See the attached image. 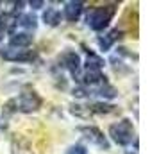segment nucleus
<instances>
[{"label": "nucleus", "mask_w": 159, "mask_h": 154, "mask_svg": "<svg viewBox=\"0 0 159 154\" xmlns=\"http://www.w3.org/2000/svg\"><path fill=\"white\" fill-rule=\"evenodd\" d=\"M115 15V6H97L91 7L86 15V23L93 30H104Z\"/></svg>", "instance_id": "f257e3e1"}, {"label": "nucleus", "mask_w": 159, "mask_h": 154, "mask_svg": "<svg viewBox=\"0 0 159 154\" xmlns=\"http://www.w3.org/2000/svg\"><path fill=\"white\" fill-rule=\"evenodd\" d=\"M109 136L113 138L115 143L118 145H129L130 142L134 140V127H132V122L123 118L120 122H115L109 127Z\"/></svg>", "instance_id": "f03ea898"}, {"label": "nucleus", "mask_w": 159, "mask_h": 154, "mask_svg": "<svg viewBox=\"0 0 159 154\" xmlns=\"http://www.w3.org/2000/svg\"><path fill=\"white\" fill-rule=\"evenodd\" d=\"M16 110L22 111V113H32V111H38L41 108V97L38 95L36 91H23L22 95L15 100Z\"/></svg>", "instance_id": "7ed1b4c3"}, {"label": "nucleus", "mask_w": 159, "mask_h": 154, "mask_svg": "<svg viewBox=\"0 0 159 154\" xmlns=\"http://www.w3.org/2000/svg\"><path fill=\"white\" fill-rule=\"evenodd\" d=\"M0 56L7 61H32L34 59V52L27 50V49H15V47H6L0 50Z\"/></svg>", "instance_id": "20e7f679"}, {"label": "nucleus", "mask_w": 159, "mask_h": 154, "mask_svg": "<svg viewBox=\"0 0 159 154\" xmlns=\"http://www.w3.org/2000/svg\"><path fill=\"white\" fill-rule=\"evenodd\" d=\"M80 133H82V134L91 142V143L98 145L100 149H107V147H109L107 140H106V136H104V133H102L98 127H93V125H84V127H80Z\"/></svg>", "instance_id": "39448f33"}, {"label": "nucleus", "mask_w": 159, "mask_h": 154, "mask_svg": "<svg viewBox=\"0 0 159 154\" xmlns=\"http://www.w3.org/2000/svg\"><path fill=\"white\" fill-rule=\"evenodd\" d=\"M63 63H65V66L70 70V73H72L73 77H77V73L80 70V58L79 56L75 52H66L65 56H63Z\"/></svg>", "instance_id": "423d86ee"}, {"label": "nucleus", "mask_w": 159, "mask_h": 154, "mask_svg": "<svg viewBox=\"0 0 159 154\" xmlns=\"http://www.w3.org/2000/svg\"><path fill=\"white\" fill-rule=\"evenodd\" d=\"M30 43H32V36L29 32H15L9 40V47L15 49H27Z\"/></svg>", "instance_id": "0eeeda50"}, {"label": "nucleus", "mask_w": 159, "mask_h": 154, "mask_svg": "<svg viewBox=\"0 0 159 154\" xmlns=\"http://www.w3.org/2000/svg\"><path fill=\"white\" fill-rule=\"evenodd\" d=\"M82 13V2H66L65 4V18L68 22H75Z\"/></svg>", "instance_id": "6e6552de"}, {"label": "nucleus", "mask_w": 159, "mask_h": 154, "mask_svg": "<svg viewBox=\"0 0 159 154\" xmlns=\"http://www.w3.org/2000/svg\"><path fill=\"white\" fill-rule=\"evenodd\" d=\"M120 30L118 29H115V30H111L109 34H106V36H102V38H98V47H100V50H109L111 49V45L115 43L116 40H120Z\"/></svg>", "instance_id": "1a4fd4ad"}, {"label": "nucleus", "mask_w": 159, "mask_h": 154, "mask_svg": "<svg viewBox=\"0 0 159 154\" xmlns=\"http://www.w3.org/2000/svg\"><path fill=\"white\" fill-rule=\"evenodd\" d=\"M43 22L47 23V25H50V27L59 25V22H61V13H59V9L47 7L45 9V13H43Z\"/></svg>", "instance_id": "9d476101"}, {"label": "nucleus", "mask_w": 159, "mask_h": 154, "mask_svg": "<svg viewBox=\"0 0 159 154\" xmlns=\"http://www.w3.org/2000/svg\"><path fill=\"white\" fill-rule=\"evenodd\" d=\"M16 23L20 25V27H23V29L27 30H34L38 25V20L34 15H30V13H27V15H22L18 20H16Z\"/></svg>", "instance_id": "9b49d317"}, {"label": "nucleus", "mask_w": 159, "mask_h": 154, "mask_svg": "<svg viewBox=\"0 0 159 154\" xmlns=\"http://www.w3.org/2000/svg\"><path fill=\"white\" fill-rule=\"evenodd\" d=\"M9 27V16L7 15H0V41L4 40V34Z\"/></svg>", "instance_id": "f8f14e48"}, {"label": "nucleus", "mask_w": 159, "mask_h": 154, "mask_svg": "<svg viewBox=\"0 0 159 154\" xmlns=\"http://www.w3.org/2000/svg\"><path fill=\"white\" fill-rule=\"evenodd\" d=\"M66 154H88V151H86V147H84V145L77 143V145H72V147H70Z\"/></svg>", "instance_id": "ddd939ff"}, {"label": "nucleus", "mask_w": 159, "mask_h": 154, "mask_svg": "<svg viewBox=\"0 0 159 154\" xmlns=\"http://www.w3.org/2000/svg\"><path fill=\"white\" fill-rule=\"evenodd\" d=\"M30 6H34V9H39L43 6V2H30Z\"/></svg>", "instance_id": "4468645a"}]
</instances>
